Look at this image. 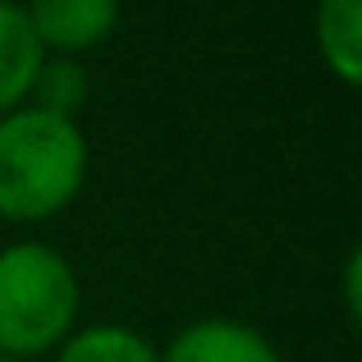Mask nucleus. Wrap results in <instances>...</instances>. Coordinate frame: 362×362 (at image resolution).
I'll list each match as a JSON object with an SVG mask.
<instances>
[{
	"instance_id": "obj_1",
	"label": "nucleus",
	"mask_w": 362,
	"mask_h": 362,
	"mask_svg": "<svg viewBox=\"0 0 362 362\" xmlns=\"http://www.w3.org/2000/svg\"><path fill=\"white\" fill-rule=\"evenodd\" d=\"M88 142L74 119L46 110H14L0 119V216L42 221L60 211L83 184Z\"/></svg>"
},
{
	"instance_id": "obj_2",
	"label": "nucleus",
	"mask_w": 362,
	"mask_h": 362,
	"mask_svg": "<svg viewBox=\"0 0 362 362\" xmlns=\"http://www.w3.org/2000/svg\"><path fill=\"white\" fill-rule=\"evenodd\" d=\"M78 284L55 247L14 243L0 252V349L5 358L42 354L69 330Z\"/></svg>"
},
{
	"instance_id": "obj_3",
	"label": "nucleus",
	"mask_w": 362,
	"mask_h": 362,
	"mask_svg": "<svg viewBox=\"0 0 362 362\" xmlns=\"http://www.w3.org/2000/svg\"><path fill=\"white\" fill-rule=\"evenodd\" d=\"M33 23L42 51H88L115 28L119 0H33V9H23Z\"/></svg>"
},
{
	"instance_id": "obj_4",
	"label": "nucleus",
	"mask_w": 362,
	"mask_h": 362,
	"mask_svg": "<svg viewBox=\"0 0 362 362\" xmlns=\"http://www.w3.org/2000/svg\"><path fill=\"white\" fill-rule=\"evenodd\" d=\"M165 362H280L266 335L239 321H197L165 349Z\"/></svg>"
},
{
	"instance_id": "obj_5",
	"label": "nucleus",
	"mask_w": 362,
	"mask_h": 362,
	"mask_svg": "<svg viewBox=\"0 0 362 362\" xmlns=\"http://www.w3.org/2000/svg\"><path fill=\"white\" fill-rule=\"evenodd\" d=\"M42 42H37L33 23L18 5L0 0V110L18 106V101L33 92L37 74H42Z\"/></svg>"
},
{
	"instance_id": "obj_6",
	"label": "nucleus",
	"mask_w": 362,
	"mask_h": 362,
	"mask_svg": "<svg viewBox=\"0 0 362 362\" xmlns=\"http://www.w3.org/2000/svg\"><path fill=\"white\" fill-rule=\"evenodd\" d=\"M362 0H321L317 9V42L335 78L358 83L362 69Z\"/></svg>"
},
{
	"instance_id": "obj_7",
	"label": "nucleus",
	"mask_w": 362,
	"mask_h": 362,
	"mask_svg": "<svg viewBox=\"0 0 362 362\" xmlns=\"http://www.w3.org/2000/svg\"><path fill=\"white\" fill-rule=\"evenodd\" d=\"M60 362H156V354L129 326H92L64 344Z\"/></svg>"
},
{
	"instance_id": "obj_8",
	"label": "nucleus",
	"mask_w": 362,
	"mask_h": 362,
	"mask_svg": "<svg viewBox=\"0 0 362 362\" xmlns=\"http://www.w3.org/2000/svg\"><path fill=\"white\" fill-rule=\"evenodd\" d=\"M33 88L42 92V106L37 110L60 115V119H69L74 110L83 106V97H88V83H83L78 64H42V74H37Z\"/></svg>"
},
{
	"instance_id": "obj_9",
	"label": "nucleus",
	"mask_w": 362,
	"mask_h": 362,
	"mask_svg": "<svg viewBox=\"0 0 362 362\" xmlns=\"http://www.w3.org/2000/svg\"><path fill=\"white\" fill-rule=\"evenodd\" d=\"M0 362H18V358H5V354H0Z\"/></svg>"
}]
</instances>
